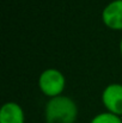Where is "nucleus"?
<instances>
[{
	"label": "nucleus",
	"mask_w": 122,
	"mask_h": 123,
	"mask_svg": "<svg viewBox=\"0 0 122 123\" xmlns=\"http://www.w3.org/2000/svg\"><path fill=\"white\" fill-rule=\"evenodd\" d=\"M65 86H66L65 75L56 68L44 69L40 74L39 87L41 92L49 98L61 96L65 90Z\"/></svg>",
	"instance_id": "2"
},
{
	"label": "nucleus",
	"mask_w": 122,
	"mask_h": 123,
	"mask_svg": "<svg viewBox=\"0 0 122 123\" xmlns=\"http://www.w3.org/2000/svg\"><path fill=\"white\" fill-rule=\"evenodd\" d=\"M120 54L122 56V38H121V42H120Z\"/></svg>",
	"instance_id": "7"
},
{
	"label": "nucleus",
	"mask_w": 122,
	"mask_h": 123,
	"mask_svg": "<svg viewBox=\"0 0 122 123\" xmlns=\"http://www.w3.org/2000/svg\"><path fill=\"white\" fill-rule=\"evenodd\" d=\"M102 22L111 30H122V0H113L103 8Z\"/></svg>",
	"instance_id": "4"
},
{
	"label": "nucleus",
	"mask_w": 122,
	"mask_h": 123,
	"mask_svg": "<svg viewBox=\"0 0 122 123\" xmlns=\"http://www.w3.org/2000/svg\"><path fill=\"white\" fill-rule=\"evenodd\" d=\"M102 103L108 112L122 116V84H110L102 92Z\"/></svg>",
	"instance_id": "3"
},
{
	"label": "nucleus",
	"mask_w": 122,
	"mask_h": 123,
	"mask_svg": "<svg viewBox=\"0 0 122 123\" xmlns=\"http://www.w3.org/2000/svg\"><path fill=\"white\" fill-rule=\"evenodd\" d=\"M78 117L77 103L67 96L49 98L44 108L45 123H76Z\"/></svg>",
	"instance_id": "1"
},
{
	"label": "nucleus",
	"mask_w": 122,
	"mask_h": 123,
	"mask_svg": "<svg viewBox=\"0 0 122 123\" xmlns=\"http://www.w3.org/2000/svg\"><path fill=\"white\" fill-rule=\"evenodd\" d=\"M90 123H122V120L120 116L105 111V112H101L96 115L90 121Z\"/></svg>",
	"instance_id": "6"
},
{
	"label": "nucleus",
	"mask_w": 122,
	"mask_h": 123,
	"mask_svg": "<svg viewBox=\"0 0 122 123\" xmlns=\"http://www.w3.org/2000/svg\"><path fill=\"white\" fill-rule=\"evenodd\" d=\"M25 115L23 108L14 103L7 102L1 106L0 110V123H24Z\"/></svg>",
	"instance_id": "5"
}]
</instances>
